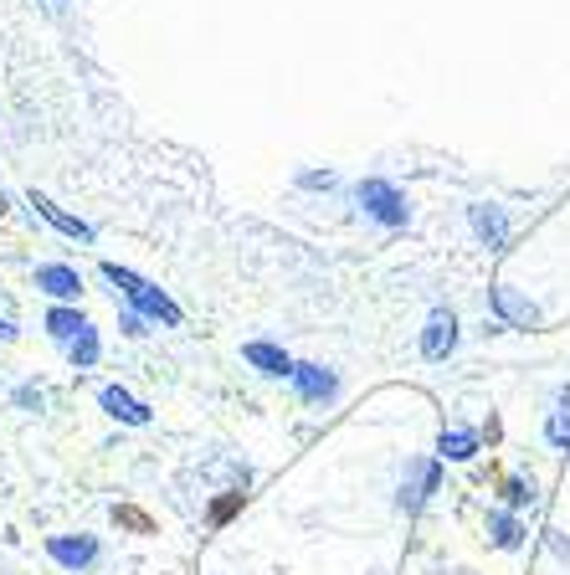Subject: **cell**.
Here are the masks:
<instances>
[{
  "label": "cell",
  "mask_w": 570,
  "mask_h": 575,
  "mask_svg": "<svg viewBox=\"0 0 570 575\" xmlns=\"http://www.w3.org/2000/svg\"><path fill=\"white\" fill-rule=\"evenodd\" d=\"M426 355H432V360H442V355H448L452 349V314H432V324H426Z\"/></svg>",
  "instance_id": "cell-13"
},
{
  "label": "cell",
  "mask_w": 570,
  "mask_h": 575,
  "mask_svg": "<svg viewBox=\"0 0 570 575\" xmlns=\"http://www.w3.org/2000/svg\"><path fill=\"white\" fill-rule=\"evenodd\" d=\"M16 401L27 406V412H41V390L37 386H21V390H16Z\"/></svg>",
  "instance_id": "cell-16"
},
{
  "label": "cell",
  "mask_w": 570,
  "mask_h": 575,
  "mask_svg": "<svg viewBox=\"0 0 570 575\" xmlns=\"http://www.w3.org/2000/svg\"><path fill=\"white\" fill-rule=\"evenodd\" d=\"M98 272H104V282H114V294H119L134 314H145L149 324H165V329H180V324H186V308L175 304L165 288H155L149 278H139L134 268H124V262H98Z\"/></svg>",
  "instance_id": "cell-1"
},
{
  "label": "cell",
  "mask_w": 570,
  "mask_h": 575,
  "mask_svg": "<svg viewBox=\"0 0 570 575\" xmlns=\"http://www.w3.org/2000/svg\"><path fill=\"white\" fill-rule=\"evenodd\" d=\"M37 288L52 298V304H78V298H82V272L67 268V262H41V268H37Z\"/></svg>",
  "instance_id": "cell-5"
},
{
  "label": "cell",
  "mask_w": 570,
  "mask_h": 575,
  "mask_svg": "<svg viewBox=\"0 0 570 575\" xmlns=\"http://www.w3.org/2000/svg\"><path fill=\"white\" fill-rule=\"evenodd\" d=\"M355 201L365 206V216H375V221H385V227H401V221H406V201H401L385 180H365V186L355 190Z\"/></svg>",
  "instance_id": "cell-3"
},
{
  "label": "cell",
  "mask_w": 570,
  "mask_h": 575,
  "mask_svg": "<svg viewBox=\"0 0 570 575\" xmlns=\"http://www.w3.org/2000/svg\"><path fill=\"white\" fill-rule=\"evenodd\" d=\"M108 514H114V524H119V529H129V535H155V529H159V524L149 519L139 504H114Z\"/></svg>",
  "instance_id": "cell-12"
},
{
  "label": "cell",
  "mask_w": 570,
  "mask_h": 575,
  "mask_svg": "<svg viewBox=\"0 0 570 575\" xmlns=\"http://www.w3.org/2000/svg\"><path fill=\"white\" fill-rule=\"evenodd\" d=\"M47 555H52V565H62L67 575H88L104 561V539L98 535H47Z\"/></svg>",
  "instance_id": "cell-2"
},
{
  "label": "cell",
  "mask_w": 570,
  "mask_h": 575,
  "mask_svg": "<svg viewBox=\"0 0 570 575\" xmlns=\"http://www.w3.org/2000/svg\"><path fill=\"white\" fill-rule=\"evenodd\" d=\"M11 339H16V324H11V319H0V345H11Z\"/></svg>",
  "instance_id": "cell-17"
},
{
  "label": "cell",
  "mask_w": 570,
  "mask_h": 575,
  "mask_svg": "<svg viewBox=\"0 0 570 575\" xmlns=\"http://www.w3.org/2000/svg\"><path fill=\"white\" fill-rule=\"evenodd\" d=\"M41 324H47V335H52L57 339V345H72V339H78L82 335V329H88V324H94V319H88V314H82V308L78 304H52V308H47V319H41Z\"/></svg>",
  "instance_id": "cell-9"
},
{
  "label": "cell",
  "mask_w": 570,
  "mask_h": 575,
  "mask_svg": "<svg viewBox=\"0 0 570 575\" xmlns=\"http://www.w3.org/2000/svg\"><path fill=\"white\" fill-rule=\"evenodd\" d=\"M242 504H247V494H242V488H226V494H216L212 508H206V529H226V524L242 514Z\"/></svg>",
  "instance_id": "cell-11"
},
{
  "label": "cell",
  "mask_w": 570,
  "mask_h": 575,
  "mask_svg": "<svg viewBox=\"0 0 570 575\" xmlns=\"http://www.w3.org/2000/svg\"><path fill=\"white\" fill-rule=\"evenodd\" d=\"M119 329H124L129 339H145V335H149V319H145V314H134V308L124 304V308H119Z\"/></svg>",
  "instance_id": "cell-15"
},
{
  "label": "cell",
  "mask_w": 570,
  "mask_h": 575,
  "mask_svg": "<svg viewBox=\"0 0 570 575\" xmlns=\"http://www.w3.org/2000/svg\"><path fill=\"white\" fill-rule=\"evenodd\" d=\"M242 360L253 365V370L273 375V380H278V375H283V380H288V375H293V365H298V360H293V355H288V349L267 345V339H247V345H242Z\"/></svg>",
  "instance_id": "cell-8"
},
{
  "label": "cell",
  "mask_w": 570,
  "mask_h": 575,
  "mask_svg": "<svg viewBox=\"0 0 570 575\" xmlns=\"http://www.w3.org/2000/svg\"><path fill=\"white\" fill-rule=\"evenodd\" d=\"M52 6H72V0H52Z\"/></svg>",
  "instance_id": "cell-18"
},
{
  "label": "cell",
  "mask_w": 570,
  "mask_h": 575,
  "mask_svg": "<svg viewBox=\"0 0 570 575\" xmlns=\"http://www.w3.org/2000/svg\"><path fill=\"white\" fill-rule=\"evenodd\" d=\"M442 457H458V463L473 457V437H468V432H448V437H442Z\"/></svg>",
  "instance_id": "cell-14"
},
{
  "label": "cell",
  "mask_w": 570,
  "mask_h": 575,
  "mask_svg": "<svg viewBox=\"0 0 570 575\" xmlns=\"http://www.w3.org/2000/svg\"><path fill=\"white\" fill-rule=\"evenodd\" d=\"M98 406H104V416H114L119 427H149V416H155L139 396H129L124 386H104L98 390Z\"/></svg>",
  "instance_id": "cell-7"
},
{
  "label": "cell",
  "mask_w": 570,
  "mask_h": 575,
  "mask_svg": "<svg viewBox=\"0 0 570 575\" xmlns=\"http://www.w3.org/2000/svg\"><path fill=\"white\" fill-rule=\"evenodd\" d=\"M27 206H31V211L41 216V221H52V227L62 231V237H72V241H94V237H98V231L88 227L82 216H67L62 206H57L52 196H41V190H27Z\"/></svg>",
  "instance_id": "cell-6"
},
{
  "label": "cell",
  "mask_w": 570,
  "mask_h": 575,
  "mask_svg": "<svg viewBox=\"0 0 570 575\" xmlns=\"http://www.w3.org/2000/svg\"><path fill=\"white\" fill-rule=\"evenodd\" d=\"M293 386H298V396H304L308 406H324V401H334L340 396V375L334 370H324V365H308V360H298L293 365V375H288Z\"/></svg>",
  "instance_id": "cell-4"
},
{
  "label": "cell",
  "mask_w": 570,
  "mask_h": 575,
  "mask_svg": "<svg viewBox=\"0 0 570 575\" xmlns=\"http://www.w3.org/2000/svg\"><path fill=\"white\" fill-rule=\"evenodd\" d=\"M67 360H72V370H94L98 360H104V339H98V324H88L72 345H67Z\"/></svg>",
  "instance_id": "cell-10"
}]
</instances>
